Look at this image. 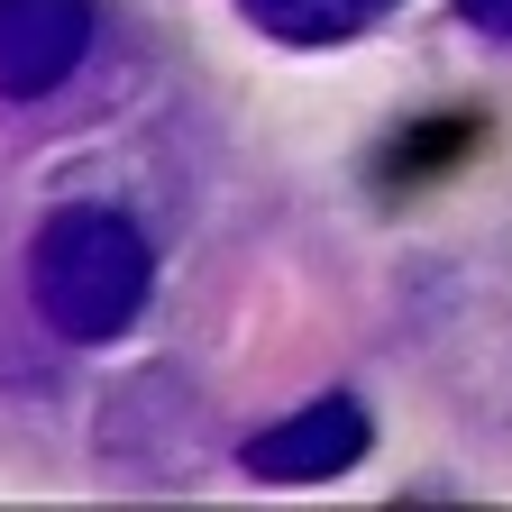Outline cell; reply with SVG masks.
Returning a JSON list of instances; mask_svg holds the SVG:
<instances>
[{"mask_svg":"<svg viewBox=\"0 0 512 512\" xmlns=\"http://www.w3.org/2000/svg\"><path fill=\"white\" fill-rule=\"evenodd\" d=\"M147 284H156V256H147V229L110 211V202H74V211H55L28 247V293L46 311V330L55 339H74V348H101L119 339L128 320L147 311Z\"/></svg>","mask_w":512,"mask_h":512,"instance_id":"6da1fadb","label":"cell"},{"mask_svg":"<svg viewBox=\"0 0 512 512\" xmlns=\"http://www.w3.org/2000/svg\"><path fill=\"white\" fill-rule=\"evenodd\" d=\"M92 55V0H0V101H46Z\"/></svg>","mask_w":512,"mask_h":512,"instance_id":"7a4b0ae2","label":"cell"},{"mask_svg":"<svg viewBox=\"0 0 512 512\" xmlns=\"http://www.w3.org/2000/svg\"><path fill=\"white\" fill-rule=\"evenodd\" d=\"M357 458H366V412L348 394H320V403H302L247 439V476H266V485H320Z\"/></svg>","mask_w":512,"mask_h":512,"instance_id":"3957f363","label":"cell"},{"mask_svg":"<svg viewBox=\"0 0 512 512\" xmlns=\"http://www.w3.org/2000/svg\"><path fill=\"white\" fill-rule=\"evenodd\" d=\"M238 10L275 46H348V37H366L384 10H394V0H238Z\"/></svg>","mask_w":512,"mask_h":512,"instance_id":"277c9868","label":"cell"},{"mask_svg":"<svg viewBox=\"0 0 512 512\" xmlns=\"http://www.w3.org/2000/svg\"><path fill=\"white\" fill-rule=\"evenodd\" d=\"M458 10H467L485 37H512V0H458Z\"/></svg>","mask_w":512,"mask_h":512,"instance_id":"5b68a950","label":"cell"}]
</instances>
